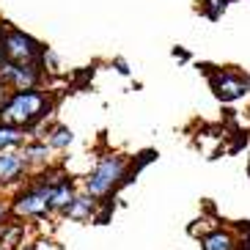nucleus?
Returning <instances> with one entry per match:
<instances>
[{"label":"nucleus","mask_w":250,"mask_h":250,"mask_svg":"<svg viewBox=\"0 0 250 250\" xmlns=\"http://www.w3.org/2000/svg\"><path fill=\"white\" fill-rule=\"evenodd\" d=\"M47 107H50V104H47V99L42 94H36V91H17V94L0 107V124H8V126L33 124V121H39V118L44 116Z\"/></svg>","instance_id":"1"},{"label":"nucleus","mask_w":250,"mask_h":250,"mask_svg":"<svg viewBox=\"0 0 250 250\" xmlns=\"http://www.w3.org/2000/svg\"><path fill=\"white\" fill-rule=\"evenodd\" d=\"M42 55V47L33 42L30 36L20 33V30H11L3 42V58L11 61V63H22V66H30V61H36Z\"/></svg>","instance_id":"2"},{"label":"nucleus","mask_w":250,"mask_h":250,"mask_svg":"<svg viewBox=\"0 0 250 250\" xmlns=\"http://www.w3.org/2000/svg\"><path fill=\"white\" fill-rule=\"evenodd\" d=\"M118 179H124V157H107L99 162V168L88 179V192L91 195H104Z\"/></svg>","instance_id":"3"},{"label":"nucleus","mask_w":250,"mask_h":250,"mask_svg":"<svg viewBox=\"0 0 250 250\" xmlns=\"http://www.w3.org/2000/svg\"><path fill=\"white\" fill-rule=\"evenodd\" d=\"M0 80L14 83L22 91H30V85L36 83V69L33 66H22V63H11V61H3L0 63Z\"/></svg>","instance_id":"4"},{"label":"nucleus","mask_w":250,"mask_h":250,"mask_svg":"<svg viewBox=\"0 0 250 250\" xmlns=\"http://www.w3.org/2000/svg\"><path fill=\"white\" fill-rule=\"evenodd\" d=\"M50 190H52V187L25 192L22 198L14 204V209H17L20 214H44L47 209H50Z\"/></svg>","instance_id":"5"},{"label":"nucleus","mask_w":250,"mask_h":250,"mask_svg":"<svg viewBox=\"0 0 250 250\" xmlns=\"http://www.w3.org/2000/svg\"><path fill=\"white\" fill-rule=\"evenodd\" d=\"M212 85H214V91H217V96L226 99V102L248 94V83L239 80V77H234V74H217V77L212 80Z\"/></svg>","instance_id":"6"},{"label":"nucleus","mask_w":250,"mask_h":250,"mask_svg":"<svg viewBox=\"0 0 250 250\" xmlns=\"http://www.w3.org/2000/svg\"><path fill=\"white\" fill-rule=\"evenodd\" d=\"M20 170H22V160L11 151H3L0 154V182H11V179L20 176Z\"/></svg>","instance_id":"7"},{"label":"nucleus","mask_w":250,"mask_h":250,"mask_svg":"<svg viewBox=\"0 0 250 250\" xmlns=\"http://www.w3.org/2000/svg\"><path fill=\"white\" fill-rule=\"evenodd\" d=\"M22 140V132H20V126H8V124H0V154L6 151V148L17 146Z\"/></svg>","instance_id":"8"},{"label":"nucleus","mask_w":250,"mask_h":250,"mask_svg":"<svg viewBox=\"0 0 250 250\" xmlns=\"http://www.w3.org/2000/svg\"><path fill=\"white\" fill-rule=\"evenodd\" d=\"M204 250H234V242L226 231H214L204 239Z\"/></svg>","instance_id":"9"},{"label":"nucleus","mask_w":250,"mask_h":250,"mask_svg":"<svg viewBox=\"0 0 250 250\" xmlns=\"http://www.w3.org/2000/svg\"><path fill=\"white\" fill-rule=\"evenodd\" d=\"M72 201L74 198H72V187H69V184H58V187L50 190V206H63V209H66Z\"/></svg>","instance_id":"10"},{"label":"nucleus","mask_w":250,"mask_h":250,"mask_svg":"<svg viewBox=\"0 0 250 250\" xmlns=\"http://www.w3.org/2000/svg\"><path fill=\"white\" fill-rule=\"evenodd\" d=\"M88 209H91V201H85V198H74L72 204L63 209V212L69 214V217H85L88 214Z\"/></svg>","instance_id":"11"},{"label":"nucleus","mask_w":250,"mask_h":250,"mask_svg":"<svg viewBox=\"0 0 250 250\" xmlns=\"http://www.w3.org/2000/svg\"><path fill=\"white\" fill-rule=\"evenodd\" d=\"M50 143L52 146H69V143H72V132H69L66 126H58V129H55V132H52V138H50Z\"/></svg>","instance_id":"12"},{"label":"nucleus","mask_w":250,"mask_h":250,"mask_svg":"<svg viewBox=\"0 0 250 250\" xmlns=\"http://www.w3.org/2000/svg\"><path fill=\"white\" fill-rule=\"evenodd\" d=\"M220 8H226V0H209V3H206V14L212 17V20H217Z\"/></svg>","instance_id":"13"},{"label":"nucleus","mask_w":250,"mask_h":250,"mask_svg":"<svg viewBox=\"0 0 250 250\" xmlns=\"http://www.w3.org/2000/svg\"><path fill=\"white\" fill-rule=\"evenodd\" d=\"M3 42L6 39H3V22H0V63H3Z\"/></svg>","instance_id":"14"},{"label":"nucleus","mask_w":250,"mask_h":250,"mask_svg":"<svg viewBox=\"0 0 250 250\" xmlns=\"http://www.w3.org/2000/svg\"><path fill=\"white\" fill-rule=\"evenodd\" d=\"M3 214H6V209H3V206H0V220H3Z\"/></svg>","instance_id":"15"},{"label":"nucleus","mask_w":250,"mask_h":250,"mask_svg":"<svg viewBox=\"0 0 250 250\" xmlns=\"http://www.w3.org/2000/svg\"><path fill=\"white\" fill-rule=\"evenodd\" d=\"M0 91H3V88H0ZM0 107H3V94H0Z\"/></svg>","instance_id":"16"}]
</instances>
